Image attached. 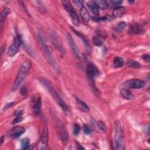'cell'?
<instances>
[{
	"mask_svg": "<svg viewBox=\"0 0 150 150\" xmlns=\"http://www.w3.org/2000/svg\"><path fill=\"white\" fill-rule=\"evenodd\" d=\"M87 5L93 14H94L96 15H99V14H100L99 8L97 5H96L93 3V1H89V3H88Z\"/></svg>",
	"mask_w": 150,
	"mask_h": 150,
	"instance_id": "cell-17",
	"label": "cell"
},
{
	"mask_svg": "<svg viewBox=\"0 0 150 150\" xmlns=\"http://www.w3.org/2000/svg\"><path fill=\"white\" fill-rule=\"evenodd\" d=\"M97 125L101 131H102L103 132H104V133L106 132L107 128H106V125L104 123H103V121H99L97 122Z\"/></svg>",
	"mask_w": 150,
	"mask_h": 150,
	"instance_id": "cell-30",
	"label": "cell"
},
{
	"mask_svg": "<svg viewBox=\"0 0 150 150\" xmlns=\"http://www.w3.org/2000/svg\"><path fill=\"white\" fill-rule=\"evenodd\" d=\"M77 144H78V145H77V147H78L77 148H78V149H84V148L82 147V145H80L78 143H77Z\"/></svg>",
	"mask_w": 150,
	"mask_h": 150,
	"instance_id": "cell-38",
	"label": "cell"
},
{
	"mask_svg": "<svg viewBox=\"0 0 150 150\" xmlns=\"http://www.w3.org/2000/svg\"><path fill=\"white\" fill-rule=\"evenodd\" d=\"M144 32L143 27L138 24H133L130 25V27L128 30V33L130 34H140Z\"/></svg>",
	"mask_w": 150,
	"mask_h": 150,
	"instance_id": "cell-14",
	"label": "cell"
},
{
	"mask_svg": "<svg viewBox=\"0 0 150 150\" xmlns=\"http://www.w3.org/2000/svg\"><path fill=\"white\" fill-rule=\"evenodd\" d=\"M32 66V62L29 59L24 61L19 68L17 77L13 83L11 88V91L14 92L19 88L21 84L23 82L25 79L28 76L29 72Z\"/></svg>",
	"mask_w": 150,
	"mask_h": 150,
	"instance_id": "cell-1",
	"label": "cell"
},
{
	"mask_svg": "<svg viewBox=\"0 0 150 150\" xmlns=\"http://www.w3.org/2000/svg\"><path fill=\"white\" fill-rule=\"evenodd\" d=\"M21 94L22 96H25L27 94V89L25 87H23L21 89Z\"/></svg>",
	"mask_w": 150,
	"mask_h": 150,
	"instance_id": "cell-37",
	"label": "cell"
},
{
	"mask_svg": "<svg viewBox=\"0 0 150 150\" xmlns=\"http://www.w3.org/2000/svg\"><path fill=\"white\" fill-rule=\"evenodd\" d=\"M73 3L78 7H80V8L83 6L82 1H73Z\"/></svg>",
	"mask_w": 150,
	"mask_h": 150,
	"instance_id": "cell-35",
	"label": "cell"
},
{
	"mask_svg": "<svg viewBox=\"0 0 150 150\" xmlns=\"http://www.w3.org/2000/svg\"><path fill=\"white\" fill-rule=\"evenodd\" d=\"M86 72H87V76L90 84L91 85V86L93 89L96 90L95 82H94V78L96 76H98V75H99V69L94 65V64L90 63L88 65Z\"/></svg>",
	"mask_w": 150,
	"mask_h": 150,
	"instance_id": "cell-5",
	"label": "cell"
},
{
	"mask_svg": "<svg viewBox=\"0 0 150 150\" xmlns=\"http://www.w3.org/2000/svg\"><path fill=\"white\" fill-rule=\"evenodd\" d=\"M3 142H4V137L3 136V137H1V145L3 144Z\"/></svg>",
	"mask_w": 150,
	"mask_h": 150,
	"instance_id": "cell-39",
	"label": "cell"
},
{
	"mask_svg": "<svg viewBox=\"0 0 150 150\" xmlns=\"http://www.w3.org/2000/svg\"><path fill=\"white\" fill-rule=\"evenodd\" d=\"M141 58H142V59H143L144 60H145V61L147 62H149V56L148 55H145V54L143 55L142 56H141Z\"/></svg>",
	"mask_w": 150,
	"mask_h": 150,
	"instance_id": "cell-36",
	"label": "cell"
},
{
	"mask_svg": "<svg viewBox=\"0 0 150 150\" xmlns=\"http://www.w3.org/2000/svg\"><path fill=\"white\" fill-rule=\"evenodd\" d=\"M54 121L56 125L58 133L61 138L62 142L64 144H66L68 140V133L67 132L66 128H65L62 121L59 120L56 116H54Z\"/></svg>",
	"mask_w": 150,
	"mask_h": 150,
	"instance_id": "cell-8",
	"label": "cell"
},
{
	"mask_svg": "<svg viewBox=\"0 0 150 150\" xmlns=\"http://www.w3.org/2000/svg\"><path fill=\"white\" fill-rule=\"evenodd\" d=\"M92 41H93V44L97 46H100L103 45L102 41L98 37H93Z\"/></svg>",
	"mask_w": 150,
	"mask_h": 150,
	"instance_id": "cell-29",
	"label": "cell"
},
{
	"mask_svg": "<svg viewBox=\"0 0 150 150\" xmlns=\"http://www.w3.org/2000/svg\"><path fill=\"white\" fill-rule=\"evenodd\" d=\"M120 94L123 97L128 100H133L134 99V95L131 93V92L127 89L123 88L120 90Z\"/></svg>",
	"mask_w": 150,
	"mask_h": 150,
	"instance_id": "cell-16",
	"label": "cell"
},
{
	"mask_svg": "<svg viewBox=\"0 0 150 150\" xmlns=\"http://www.w3.org/2000/svg\"><path fill=\"white\" fill-rule=\"evenodd\" d=\"M93 3L97 5L99 8H101L102 9H106L108 8L109 5L107 1L104 0H96V1H93Z\"/></svg>",
	"mask_w": 150,
	"mask_h": 150,
	"instance_id": "cell-20",
	"label": "cell"
},
{
	"mask_svg": "<svg viewBox=\"0 0 150 150\" xmlns=\"http://www.w3.org/2000/svg\"><path fill=\"white\" fill-rule=\"evenodd\" d=\"M83 131H84V133H85L86 134H88V135H90L92 133V128L90 127V126H89L87 124L83 125Z\"/></svg>",
	"mask_w": 150,
	"mask_h": 150,
	"instance_id": "cell-31",
	"label": "cell"
},
{
	"mask_svg": "<svg viewBox=\"0 0 150 150\" xmlns=\"http://www.w3.org/2000/svg\"><path fill=\"white\" fill-rule=\"evenodd\" d=\"M72 31L74 32V33L75 34H76L78 36H79V37L82 39V40H83V43H84V44L86 48V49H90V46L89 45V44H88V43L86 39L84 38V37L80 34V33H79V32H78V31H76V30H74V29H73V28H72Z\"/></svg>",
	"mask_w": 150,
	"mask_h": 150,
	"instance_id": "cell-25",
	"label": "cell"
},
{
	"mask_svg": "<svg viewBox=\"0 0 150 150\" xmlns=\"http://www.w3.org/2000/svg\"><path fill=\"white\" fill-rule=\"evenodd\" d=\"M126 25H127L125 22H120L118 24H117L114 29L117 33H120V32H121L126 27Z\"/></svg>",
	"mask_w": 150,
	"mask_h": 150,
	"instance_id": "cell-27",
	"label": "cell"
},
{
	"mask_svg": "<svg viewBox=\"0 0 150 150\" xmlns=\"http://www.w3.org/2000/svg\"><path fill=\"white\" fill-rule=\"evenodd\" d=\"M76 102L79 109H80L82 111L85 112H88L89 111V107L84 102L79 99L78 98H76Z\"/></svg>",
	"mask_w": 150,
	"mask_h": 150,
	"instance_id": "cell-21",
	"label": "cell"
},
{
	"mask_svg": "<svg viewBox=\"0 0 150 150\" xmlns=\"http://www.w3.org/2000/svg\"><path fill=\"white\" fill-rule=\"evenodd\" d=\"M40 81L41 83L44 86L45 88L48 90L53 99H54V100L57 103V104L63 109V110L65 112H67L68 110V107L67 104L62 99V98L56 92L54 88L53 87L52 84L48 80L44 78H41L40 79Z\"/></svg>",
	"mask_w": 150,
	"mask_h": 150,
	"instance_id": "cell-3",
	"label": "cell"
},
{
	"mask_svg": "<svg viewBox=\"0 0 150 150\" xmlns=\"http://www.w3.org/2000/svg\"><path fill=\"white\" fill-rule=\"evenodd\" d=\"M23 112H19L17 113L16 117L15 118V119L13 120V124H15L18 123H19L22 121L23 120Z\"/></svg>",
	"mask_w": 150,
	"mask_h": 150,
	"instance_id": "cell-28",
	"label": "cell"
},
{
	"mask_svg": "<svg viewBox=\"0 0 150 150\" xmlns=\"http://www.w3.org/2000/svg\"><path fill=\"white\" fill-rule=\"evenodd\" d=\"M129 3H130L131 4H133V3H134V1H129Z\"/></svg>",
	"mask_w": 150,
	"mask_h": 150,
	"instance_id": "cell-40",
	"label": "cell"
},
{
	"mask_svg": "<svg viewBox=\"0 0 150 150\" xmlns=\"http://www.w3.org/2000/svg\"><path fill=\"white\" fill-rule=\"evenodd\" d=\"M38 39H39V43L40 49L42 51L43 54L44 55V57L45 58L46 60L49 63L50 65L55 70L59 72L60 70V69L58 64L55 61L54 58H53L49 49L48 48V46L46 44L44 36H43V35L40 33L38 34Z\"/></svg>",
	"mask_w": 150,
	"mask_h": 150,
	"instance_id": "cell-2",
	"label": "cell"
},
{
	"mask_svg": "<svg viewBox=\"0 0 150 150\" xmlns=\"http://www.w3.org/2000/svg\"><path fill=\"white\" fill-rule=\"evenodd\" d=\"M80 126L78 124H75L73 126V134L75 136H77L80 131Z\"/></svg>",
	"mask_w": 150,
	"mask_h": 150,
	"instance_id": "cell-32",
	"label": "cell"
},
{
	"mask_svg": "<svg viewBox=\"0 0 150 150\" xmlns=\"http://www.w3.org/2000/svg\"><path fill=\"white\" fill-rule=\"evenodd\" d=\"M80 15L83 19V21L86 23H88L90 19V16L89 14V12L88 9L86 8L85 7L83 6L80 8Z\"/></svg>",
	"mask_w": 150,
	"mask_h": 150,
	"instance_id": "cell-18",
	"label": "cell"
},
{
	"mask_svg": "<svg viewBox=\"0 0 150 150\" xmlns=\"http://www.w3.org/2000/svg\"><path fill=\"white\" fill-rule=\"evenodd\" d=\"M25 131V128L21 126H17L11 130L9 133V136L13 139L19 138L21 135H23Z\"/></svg>",
	"mask_w": 150,
	"mask_h": 150,
	"instance_id": "cell-11",
	"label": "cell"
},
{
	"mask_svg": "<svg viewBox=\"0 0 150 150\" xmlns=\"http://www.w3.org/2000/svg\"><path fill=\"white\" fill-rule=\"evenodd\" d=\"M66 36H67V39H68V42H69V44L71 49H72V50L74 52V54L76 55V57L80 59L81 56H80V53L79 50L76 44H75L74 40L73 39L72 35L70 34H67Z\"/></svg>",
	"mask_w": 150,
	"mask_h": 150,
	"instance_id": "cell-13",
	"label": "cell"
},
{
	"mask_svg": "<svg viewBox=\"0 0 150 150\" xmlns=\"http://www.w3.org/2000/svg\"><path fill=\"white\" fill-rule=\"evenodd\" d=\"M125 86L130 89H141L144 87L145 82L140 79H130L124 83Z\"/></svg>",
	"mask_w": 150,
	"mask_h": 150,
	"instance_id": "cell-9",
	"label": "cell"
},
{
	"mask_svg": "<svg viewBox=\"0 0 150 150\" xmlns=\"http://www.w3.org/2000/svg\"><path fill=\"white\" fill-rule=\"evenodd\" d=\"M48 140V128L45 127V130L42 133L40 141L37 146V148L38 149H45L47 147Z\"/></svg>",
	"mask_w": 150,
	"mask_h": 150,
	"instance_id": "cell-10",
	"label": "cell"
},
{
	"mask_svg": "<svg viewBox=\"0 0 150 150\" xmlns=\"http://www.w3.org/2000/svg\"><path fill=\"white\" fill-rule=\"evenodd\" d=\"M125 13V9L124 7L117 6L114 8L113 11V15L115 18H120Z\"/></svg>",
	"mask_w": 150,
	"mask_h": 150,
	"instance_id": "cell-15",
	"label": "cell"
},
{
	"mask_svg": "<svg viewBox=\"0 0 150 150\" xmlns=\"http://www.w3.org/2000/svg\"><path fill=\"white\" fill-rule=\"evenodd\" d=\"M41 99L38 98L34 106V112L37 115H39L41 110Z\"/></svg>",
	"mask_w": 150,
	"mask_h": 150,
	"instance_id": "cell-22",
	"label": "cell"
},
{
	"mask_svg": "<svg viewBox=\"0 0 150 150\" xmlns=\"http://www.w3.org/2000/svg\"><path fill=\"white\" fill-rule=\"evenodd\" d=\"M51 39H52L53 44L55 46V48L59 50L62 53H65V49H64L63 46L62 45V43L59 39V38L58 37L57 35L55 34V33H51Z\"/></svg>",
	"mask_w": 150,
	"mask_h": 150,
	"instance_id": "cell-12",
	"label": "cell"
},
{
	"mask_svg": "<svg viewBox=\"0 0 150 150\" xmlns=\"http://www.w3.org/2000/svg\"><path fill=\"white\" fill-rule=\"evenodd\" d=\"M10 13V9L8 8H5L1 14V17H0V22L1 24H3L5 20L6 19L7 16Z\"/></svg>",
	"mask_w": 150,
	"mask_h": 150,
	"instance_id": "cell-23",
	"label": "cell"
},
{
	"mask_svg": "<svg viewBox=\"0 0 150 150\" xmlns=\"http://www.w3.org/2000/svg\"><path fill=\"white\" fill-rule=\"evenodd\" d=\"M110 3L113 5H116L117 7L120 6V5H121L123 3V1H120V0H117H117H113V1H110Z\"/></svg>",
	"mask_w": 150,
	"mask_h": 150,
	"instance_id": "cell-34",
	"label": "cell"
},
{
	"mask_svg": "<svg viewBox=\"0 0 150 150\" xmlns=\"http://www.w3.org/2000/svg\"><path fill=\"white\" fill-rule=\"evenodd\" d=\"M15 103L14 102H11V103H7L4 106V108L3 109V110L4 112V111H6L7 109H8L9 108H11V107L14 105Z\"/></svg>",
	"mask_w": 150,
	"mask_h": 150,
	"instance_id": "cell-33",
	"label": "cell"
},
{
	"mask_svg": "<svg viewBox=\"0 0 150 150\" xmlns=\"http://www.w3.org/2000/svg\"><path fill=\"white\" fill-rule=\"evenodd\" d=\"M62 3L64 8L67 11V12L69 13L70 17H71L73 24L74 25L78 26L79 25V19L76 11H75L70 2L68 1H63Z\"/></svg>",
	"mask_w": 150,
	"mask_h": 150,
	"instance_id": "cell-7",
	"label": "cell"
},
{
	"mask_svg": "<svg viewBox=\"0 0 150 150\" xmlns=\"http://www.w3.org/2000/svg\"><path fill=\"white\" fill-rule=\"evenodd\" d=\"M21 148L23 149H27L29 147V139L28 138H25L21 140Z\"/></svg>",
	"mask_w": 150,
	"mask_h": 150,
	"instance_id": "cell-24",
	"label": "cell"
},
{
	"mask_svg": "<svg viewBox=\"0 0 150 150\" xmlns=\"http://www.w3.org/2000/svg\"><path fill=\"white\" fill-rule=\"evenodd\" d=\"M124 64V60L122 58L120 57H115L114 59L113 65L114 67L115 68H122Z\"/></svg>",
	"mask_w": 150,
	"mask_h": 150,
	"instance_id": "cell-19",
	"label": "cell"
},
{
	"mask_svg": "<svg viewBox=\"0 0 150 150\" xmlns=\"http://www.w3.org/2000/svg\"><path fill=\"white\" fill-rule=\"evenodd\" d=\"M127 66L130 68H138L141 66V65L137 60H129L127 62Z\"/></svg>",
	"mask_w": 150,
	"mask_h": 150,
	"instance_id": "cell-26",
	"label": "cell"
},
{
	"mask_svg": "<svg viewBox=\"0 0 150 150\" xmlns=\"http://www.w3.org/2000/svg\"><path fill=\"white\" fill-rule=\"evenodd\" d=\"M115 143L116 148L119 150L124 149V140L122 128L119 121L115 122Z\"/></svg>",
	"mask_w": 150,
	"mask_h": 150,
	"instance_id": "cell-4",
	"label": "cell"
},
{
	"mask_svg": "<svg viewBox=\"0 0 150 150\" xmlns=\"http://www.w3.org/2000/svg\"><path fill=\"white\" fill-rule=\"evenodd\" d=\"M23 44V40L21 37L18 34L13 39V43L8 50V55L10 57L15 56L19 50L21 46Z\"/></svg>",
	"mask_w": 150,
	"mask_h": 150,
	"instance_id": "cell-6",
	"label": "cell"
}]
</instances>
